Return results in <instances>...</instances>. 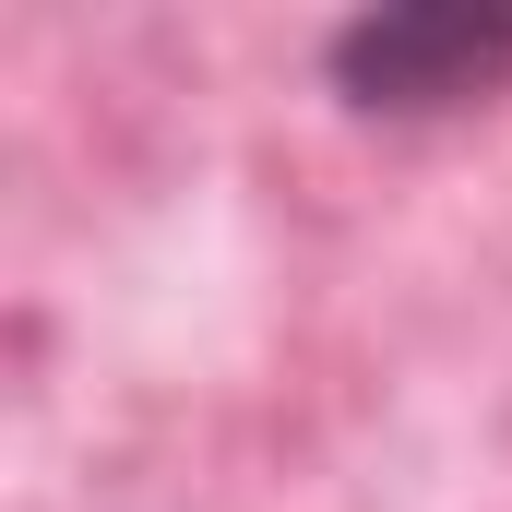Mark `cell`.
I'll return each mask as SVG.
<instances>
[{
  "instance_id": "cell-1",
  "label": "cell",
  "mask_w": 512,
  "mask_h": 512,
  "mask_svg": "<svg viewBox=\"0 0 512 512\" xmlns=\"http://www.w3.org/2000/svg\"><path fill=\"white\" fill-rule=\"evenodd\" d=\"M322 84L358 120H465L512 84V0H382L322 36Z\"/></svg>"
}]
</instances>
